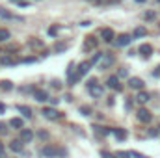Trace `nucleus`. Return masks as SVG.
<instances>
[{
	"label": "nucleus",
	"mask_w": 160,
	"mask_h": 158,
	"mask_svg": "<svg viewBox=\"0 0 160 158\" xmlns=\"http://www.w3.org/2000/svg\"><path fill=\"white\" fill-rule=\"evenodd\" d=\"M158 2H160V0H158Z\"/></svg>",
	"instance_id": "864d4df0"
},
{
	"label": "nucleus",
	"mask_w": 160,
	"mask_h": 158,
	"mask_svg": "<svg viewBox=\"0 0 160 158\" xmlns=\"http://www.w3.org/2000/svg\"><path fill=\"white\" fill-rule=\"evenodd\" d=\"M21 134H19V140L26 145V143H30L34 138H36V132L32 130V128H22V130H19Z\"/></svg>",
	"instance_id": "0eeeda50"
},
{
	"label": "nucleus",
	"mask_w": 160,
	"mask_h": 158,
	"mask_svg": "<svg viewBox=\"0 0 160 158\" xmlns=\"http://www.w3.org/2000/svg\"><path fill=\"white\" fill-rule=\"evenodd\" d=\"M6 112V104L4 102H0V114H4Z\"/></svg>",
	"instance_id": "a18cd8bd"
},
{
	"label": "nucleus",
	"mask_w": 160,
	"mask_h": 158,
	"mask_svg": "<svg viewBox=\"0 0 160 158\" xmlns=\"http://www.w3.org/2000/svg\"><path fill=\"white\" fill-rule=\"evenodd\" d=\"M132 108H134V102H132L130 99H127V101H125V110H127V112H130Z\"/></svg>",
	"instance_id": "c9c22d12"
},
{
	"label": "nucleus",
	"mask_w": 160,
	"mask_h": 158,
	"mask_svg": "<svg viewBox=\"0 0 160 158\" xmlns=\"http://www.w3.org/2000/svg\"><path fill=\"white\" fill-rule=\"evenodd\" d=\"M116 156L118 158H132V153H130V151H118Z\"/></svg>",
	"instance_id": "72a5a7b5"
},
{
	"label": "nucleus",
	"mask_w": 160,
	"mask_h": 158,
	"mask_svg": "<svg viewBox=\"0 0 160 158\" xmlns=\"http://www.w3.org/2000/svg\"><path fill=\"white\" fill-rule=\"evenodd\" d=\"M15 63H19L11 54H4V56H0V65H15Z\"/></svg>",
	"instance_id": "4be33fe9"
},
{
	"label": "nucleus",
	"mask_w": 160,
	"mask_h": 158,
	"mask_svg": "<svg viewBox=\"0 0 160 158\" xmlns=\"http://www.w3.org/2000/svg\"><path fill=\"white\" fill-rule=\"evenodd\" d=\"M145 34H147V30H145L143 26H138V28L134 30V34H132V39H134V37H143Z\"/></svg>",
	"instance_id": "c85d7f7f"
},
{
	"label": "nucleus",
	"mask_w": 160,
	"mask_h": 158,
	"mask_svg": "<svg viewBox=\"0 0 160 158\" xmlns=\"http://www.w3.org/2000/svg\"><path fill=\"white\" fill-rule=\"evenodd\" d=\"M36 136L39 138L41 141H47V140L50 138V132H48V130H43V128H39V130L36 132Z\"/></svg>",
	"instance_id": "bb28decb"
},
{
	"label": "nucleus",
	"mask_w": 160,
	"mask_h": 158,
	"mask_svg": "<svg viewBox=\"0 0 160 158\" xmlns=\"http://www.w3.org/2000/svg\"><path fill=\"white\" fill-rule=\"evenodd\" d=\"M86 89H88V93H89L93 99H101V97L104 95L102 84H99V80L95 78V77H91V78L86 80Z\"/></svg>",
	"instance_id": "f03ea898"
},
{
	"label": "nucleus",
	"mask_w": 160,
	"mask_h": 158,
	"mask_svg": "<svg viewBox=\"0 0 160 158\" xmlns=\"http://www.w3.org/2000/svg\"><path fill=\"white\" fill-rule=\"evenodd\" d=\"M9 134V123L0 121V136H8Z\"/></svg>",
	"instance_id": "cd10ccee"
},
{
	"label": "nucleus",
	"mask_w": 160,
	"mask_h": 158,
	"mask_svg": "<svg viewBox=\"0 0 160 158\" xmlns=\"http://www.w3.org/2000/svg\"><path fill=\"white\" fill-rule=\"evenodd\" d=\"M89 2H97V4H99V2H101V0H89Z\"/></svg>",
	"instance_id": "3c124183"
},
{
	"label": "nucleus",
	"mask_w": 160,
	"mask_h": 158,
	"mask_svg": "<svg viewBox=\"0 0 160 158\" xmlns=\"http://www.w3.org/2000/svg\"><path fill=\"white\" fill-rule=\"evenodd\" d=\"M127 75H128V73H127V69H125V67H121L119 71H118V78H125Z\"/></svg>",
	"instance_id": "4c0bfd02"
},
{
	"label": "nucleus",
	"mask_w": 160,
	"mask_h": 158,
	"mask_svg": "<svg viewBox=\"0 0 160 158\" xmlns=\"http://www.w3.org/2000/svg\"><path fill=\"white\" fill-rule=\"evenodd\" d=\"M101 37H102L104 43H112V41L116 39V34H114L112 28H102V30H101Z\"/></svg>",
	"instance_id": "4468645a"
},
{
	"label": "nucleus",
	"mask_w": 160,
	"mask_h": 158,
	"mask_svg": "<svg viewBox=\"0 0 160 158\" xmlns=\"http://www.w3.org/2000/svg\"><path fill=\"white\" fill-rule=\"evenodd\" d=\"M21 62H22V63H36V62H38V58H34V56H30V58H22Z\"/></svg>",
	"instance_id": "e433bc0d"
},
{
	"label": "nucleus",
	"mask_w": 160,
	"mask_h": 158,
	"mask_svg": "<svg viewBox=\"0 0 160 158\" xmlns=\"http://www.w3.org/2000/svg\"><path fill=\"white\" fill-rule=\"evenodd\" d=\"M36 89H38V86H22V87H21V93H32V95H34Z\"/></svg>",
	"instance_id": "2f4dec72"
},
{
	"label": "nucleus",
	"mask_w": 160,
	"mask_h": 158,
	"mask_svg": "<svg viewBox=\"0 0 160 158\" xmlns=\"http://www.w3.org/2000/svg\"><path fill=\"white\" fill-rule=\"evenodd\" d=\"M38 155H39L41 158L67 156V149H60V147H56V145H52V143H47V145H43V147H39Z\"/></svg>",
	"instance_id": "f257e3e1"
},
{
	"label": "nucleus",
	"mask_w": 160,
	"mask_h": 158,
	"mask_svg": "<svg viewBox=\"0 0 160 158\" xmlns=\"http://www.w3.org/2000/svg\"><path fill=\"white\" fill-rule=\"evenodd\" d=\"M143 86H145V82L142 78H138V77H132V78H128V87H132V89H138V91H142L143 89Z\"/></svg>",
	"instance_id": "2eb2a0df"
},
{
	"label": "nucleus",
	"mask_w": 160,
	"mask_h": 158,
	"mask_svg": "<svg viewBox=\"0 0 160 158\" xmlns=\"http://www.w3.org/2000/svg\"><path fill=\"white\" fill-rule=\"evenodd\" d=\"M101 156L102 158H118L116 155H112V153H108V151H101Z\"/></svg>",
	"instance_id": "58836bf2"
},
{
	"label": "nucleus",
	"mask_w": 160,
	"mask_h": 158,
	"mask_svg": "<svg viewBox=\"0 0 160 158\" xmlns=\"http://www.w3.org/2000/svg\"><path fill=\"white\" fill-rule=\"evenodd\" d=\"M0 158H4V156H2V155H0Z\"/></svg>",
	"instance_id": "603ef678"
},
{
	"label": "nucleus",
	"mask_w": 160,
	"mask_h": 158,
	"mask_svg": "<svg viewBox=\"0 0 160 158\" xmlns=\"http://www.w3.org/2000/svg\"><path fill=\"white\" fill-rule=\"evenodd\" d=\"M149 93H145V91H140L138 95H136V101L140 102V104H145V102H149Z\"/></svg>",
	"instance_id": "5701e85b"
},
{
	"label": "nucleus",
	"mask_w": 160,
	"mask_h": 158,
	"mask_svg": "<svg viewBox=\"0 0 160 158\" xmlns=\"http://www.w3.org/2000/svg\"><path fill=\"white\" fill-rule=\"evenodd\" d=\"M89 69H91V63L89 62H80V63H77V73H78L80 78H84L89 73Z\"/></svg>",
	"instance_id": "1a4fd4ad"
},
{
	"label": "nucleus",
	"mask_w": 160,
	"mask_h": 158,
	"mask_svg": "<svg viewBox=\"0 0 160 158\" xmlns=\"http://www.w3.org/2000/svg\"><path fill=\"white\" fill-rule=\"evenodd\" d=\"M65 50H67V43H62V41H60V43L54 45V52L62 54V52H65Z\"/></svg>",
	"instance_id": "c756f323"
},
{
	"label": "nucleus",
	"mask_w": 160,
	"mask_h": 158,
	"mask_svg": "<svg viewBox=\"0 0 160 158\" xmlns=\"http://www.w3.org/2000/svg\"><path fill=\"white\" fill-rule=\"evenodd\" d=\"M97 47H99V39H97L95 36H89V37H86V41H84L82 50H84V52H89V50H95Z\"/></svg>",
	"instance_id": "6e6552de"
},
{
	"label": "nucleus",
	"mask_w": 160,
	"mask_h": 158,
	"mask_svg": "<svg viewBox=\"0 0 160 158\" xmlns=\"http://www.w3.org/2000/svg\"><path fill=\"white\" fill-rule=\"evenodd\" d=\"M34 99H36L38 102H48V101H50V95H48V91L38 87V89L34 91Z\"/></svg>",
	"instance_id": "9d476101"
},
{
	"label": "nucleus",
	"mask_w": 160,
	"mask_h": 158,
	"mask_svg": "<svg viewBox=\"0 0 160 158\" xmlns=\"http://www.w3.org/2000/svg\"><path fill=\"white\" fill-rule=\"evenodd\" d=\"M155 17H157V15H155L153 11H149V13H145V19H149V21H151V19H155Z\"/></svg>",
	"instance_id": "a19ab883"
},
{
	"label": "nucleus",
	"mask_w": 160,
	"mask_h": 158,
	"mask_svg": "<svg viewBox=\"0 0 160 158\" xmlns=\"http://www.w3.org/2000/svg\"><path fill=\"white\" fill-rule=\"evenodd\" d=\"M0 19H4V21H13V19H17V21H24L22 17H15L11 11H8L6 7H0Z\"/></svg>",
	"instance_id": "a211bd4d"
},
{
	"label": "nucleus",
	"mask_w": 160,
	"mask_h": 158,
	"mask_svg": "<svg viewBox=\"0 0 160 158\" xmlns=\"http://www.w3.org/2000/svg\"><path fill=\"white\" fill-rule=\"evenodd\" d=\"M153 77H160V65L155 69V71H153Z\"/></svg>",
	"instance_id": "c03bdc74"
},
{
	"label": "nucleus",
	"mask_w": 160,
	"mask_h": 158,
	"mask_svg": "<svg viewBox=\"0 0 160 158\" xmlns=\"http://www.w3.org/2000/svg\"><path fill=\"white\" fill-rule=\"evenodd\" d=\"M17 112H21V116H22V117H26V119L34 117L32 108H30V106H26V104H17Z\"/></svg>",
	"instance_id": "f3484780"
},
{
	"label": "nucleus",
	"mask_w": 160,
	"mask_h": 158,
	"mask_svg": "<svg viewBox=\"0 0 160 158\" xmlns=\"http://www.w3.org/2000/svg\"><path fill=\"white\" fill-rule=\"evenodd\" d=\"M28 47H32V48H43V41L34 37L32 41H28Z\"/></svg>",
	"instance_id": "7c9ffc66"
},
{
	"label": "nucleus",
	"mask_w": 160,
	"mask_h": 158,
	"mask_svg": "<svg viewBox=\"0 0 160 158\" xmlns=\"http://www.w3.org/2000/svg\"><path fill=\"white\" fill-rule=\"evenodd\" d=\"M114 62H116L114 54H112V52H104V56H102V60H101V63H99V69H101V71H106V69H110V67L114 65Z\"/></svg>",
	"instance_id": "39448f33"
},
{
	"label": "nucleus",
	"mask_w": 160,
	"mask_h": 158,
	"mask_svg": "<svg viewBox=\"0 0 160 158\" xmlns=\"http://www.w3.org/2000/svg\"><path fill=\"white\" fill-rule=\"evenodd\" d=\"M4 153V145H2V141H0V155Z\"/></svg>",
	"instance_id": "de8ad7c7"
},
{
	"label": "nucleus",
	"mask_w": 160,
	"mask_h": 158,
	"mask_svg": "<svg viewBox=\"0 0 160 158\" xmlns=\"http://www.w3.org/2000/svg\"><path fill=\"white\" fill-rule=\"evenodd\" d=\"M78 112L84 116V117H89V116L93 114V108H91V106H88V104H82V106L78 108Z\"/></svg>",
	"instance_id": "393cba45"
},
{
	"label": "nucleus",
	"mask_w": 160,
	"mask_h": 158,
	"mask_svg": "<svg viewBox=\"0 0 160 158\" xmlns=\"http://www.w3.org/2000/svg\"><path fill=\"white\" fill-rule=\"evenodd\" d=\"M47 56H50V50H41V58H47Z\"/></svg>",
	"instance_id": "79ce46f5"
},
{
	"label": "nucleus",
	"mask_w": 160,
	"mask_h": 158,
	"mask_svg": "<svg viewBox=\"0 0 160 158\" xmlns=\"http://www.w3.org/2000/svg\"><path fill=\"white\" fill-rule=\"evenodd\" d=\"M9 2H15V4H19V2H22V0H9Z\"/></svg>",
	"instance_id": "8fccbe9b"
},
{
	"label": "nucleus",
	"mask_w": 160,
	"mask_h": 158,
	"mask_svg": "<svg viewBox=\"0 0 160 158\" xmlns=\"http://www.w3.org/2000/svg\"><path fill=\"white\" fill-rule=\"evenodd\" d=\"M19 6H21V7H26V6H28V2H26V0H22V2H19Z\"/></svg>",
	"instance_id": "49530a36"
},
{
	"label": "nucleus",
	"mask_w": 160,
	"mask_h": 158,
	"mask_svg": "<svg viewBox=\"0 0 160 158\" xmlns=\"http://www.w3.org/2000/svg\"><path fill=\"white\" fill-rule=\"evenodd\" d=\"M9 126L13 130H22L24 128V121H22V117H13L9 119Z\"/></svg>",
	"instance_id": "aec40b11"
},
{
	"label": "nucleus",
	"mask_w": 160,
	"mask_h": 158,
	"mask_svg": "<svg viewBox=\"0 0 160 158\" xmlns=\"http://www.w3.org/2000/svg\"><path fill=\"white\" fill-rule=\"evenodd\" d=\"M130 153H132V156H134V158H147L145 155H142V153H136V151H130Z\"/></svg>",
	"instance_id": "ea45409f"
},
{
	"label": "nucleus",
	"mask_w": 160,
	"mask_h": 158,
	"mask_svg": "<svg viewBox=\"0 0 160 158\" xmlns=\"http://www.w3.org/2000/svg\"><path fill=\"white\" fill-rule=\"evenodd\" d=\"M50 87H52V89H58V91H60V89H62V82H60V80H50Z\"/></svg>",
	"instance_id": "f704fd0d"
},
{
	"label": "nucleus",
	"mask_w": 160,
	"mask_h": 158,
	"mask_svg": "<svg viewBox=\"0 0 160 158\" xmlns=\"http://www.w3.org/2000/svg\"><path fill=\"white\" fill-rule=\"evenodd\" d=\"M112 134L116 136L118 141H125V140L128 138V132H127L125 128H112Z\"/></svg>",
	"instance_id": "6ab92c4d"
},
{
	"label": "nucleus",
	"mask_w": 160,
	"mask_h": 158,
	"mask_svg": "<svg viewBox=\"0 0 160 158\" xmlns=\"http://www.w3.org/2000/svg\"><path fill=\"white\" fill-rule=\"evenodd\" d=\"M8 39H11V32L8 28H0V43H6Z\"/></svg>",
	"instance_id": "a878e982"
},
{
	"label": "nucleus",
	"mask_w": 160,
	"mask_h": 158,
	"mask_svg": "<svg viewBox=\"0 0 160 158\" xmlns=\"http://www.w3.org/2000/svg\"><path fill=\"white\" fill-rule=\"evenodd\" d=\"M58 32H60V26H58V24H54V26H50V28H48V36H50V37H56V36H58Z\"/></svg>",
	"instance_id": "473e14b6"
},
{
	"label": "nucleus",
	"mask_w": 160,
	"mask_h": 158,
	"mask_svg": "<svg viewBox=\"0 0 160 158\" xmlns=\"http://www.w3.org/2000/svg\"><path fill=\"white\" fill-rule=\"evenodd\" d=\"M58 102H60V99H52V97H50V104H52V106H56Z\"/></svg>",
	"instance_id": "37998d69"
},
{
	"label": "nucleus",
	"mask_w": 160,
	"mask_h": 158,
	"mask_svg": "<svg viewBox=\"0 0 160 158\" xmlns=\"http://www.w3.org/2000/svg\"><path fill=\"white\" fill-rule=\"evenodd\" d=\"M91 128H93V132H95V134H97L99 138H101V136L104 138V136H110V134H112V128H110V126H101V125H93Z\"/></svg>",
	"instance_id": "ddd939ff"
},
{
	"label": "nucleus",
	"mask_w": 160,
	"mask_h": 158,
	"mask_svg": "<svg viewBox=\"0 0 160 158\" xmlns=\"http://www.w3.org/2000/svg\"><path fill=\"white\" fill-rule=\"evenodd\" d=\"M136 117H138V121H140V123H151L153 116H151V112H149V110L140 108V110H138V114H136Z\"/></svg>",
	"instance_id": "9b49d317"
},
{
	"label": "nucleus",
	"mask_w": 160,
	"mask_h": 158,
	"mask_svg": "<svg viewBox=\"0 0 160 158\" xmlns=\"http://www.w3.org/2000/svg\"><path fill=\"white\" fill-rule=\"evenodd\" d=\"M65 77H67V86H75V84L80 80L78 73H77V63H75V62H71V63L67 65Z\"/></svg>",
	"instance_id": "20e7f679"
},
{
	"label": "nucleus",
	"mask_w": 160,
	"mask_h": 158,
	"mask_svg": "<svg viewBox=\"0 0 160 158\" xmlns=\"http://www.w3.org/2000/svg\"><path fill=\"white\" fill-rule=\"evenodd\" d=\"M8 147H9V151H11V153H15V155H24V143H22L19 138L11 140Z\"/></svg>",
	"instance_id": "423d86ee"
},
{
	"label": "nucleus",
	"mask_w": 160,
	"mask_h": 158,
	"mask_svg": "<svg viewBox=\"0 0 160 158\" xmlns=\"http://www.w3.org/2000/svg\"><path fill=\"white\" fill-rule=\"evenodd\" d=\"M118 47H127V45H130L132 43V36H128V34H121L118 36V39L114 41Z\"/></svg>",
	"instance_id": "dca6fc26"
},
{
	"label": "nucleus",
	"mask_w": 160,
	"mask_h": 158,
	"mask_svg": "<svg viewBox=\"0 0 160 158\" xmlns=\"http://www.w3.org/2000/svg\"><path fill=\"white\" fill-rule=\"evenodd\" d=\"M0 89L2 91H13V82L11 80H0Z\"/></svg>",
	"instance_id": "b1692460"
},
{
	"label": "nucleus",
	"mask_w": 160,
	"mask_h": 158,
	"mask_svg": "<svg viewBox=\"0 0 160 158\" xmlns=\"http://www.w3.org/2000/svg\"><path fill=\"white\" fill-rule=\"evenodd\" d=\"M136 2H138V4H143V2H147V0H136Z\"/></svg>",
	"instance_id": "09e8293b"
},
{
	"label": "nucleus",
	"mask_w": 160,
	"mask_h": 158,
	"mask_svg": "<svg viewBox=\"0 0 160 158\" xmlns=\"http://www.w3.org/2000/svg\"><path fill=\"white\" fill-rule=\"evenodd\" d=\"M106 86H108L110 89H116V91H121V89H123V86L119 84L118 75H112V77H108V80H106Z\"/></svg>",
	"instance_id": "f8f14e48"
},
{
	"label": "nucleus",
	"mask_w": 160,
	"mask_h": 158,
	"mask_svg": "<svg viewBox=\"0 0 160 158\" xmlns=\"http://www.w3.org/2000/svg\"><path fill=\"white\" fill-rule=\"evenodd\" d=\"M138 52H140L143 58H149V56L153 54V47H151V45H147V43H143V45H140Z\"/></svg>",
	"instance_id": "412c9836"
},
{
	"label": "nucleus",
	"mask_w": 160,
	"mask_h": 158,
	"mask_svg": "<svg viewBox=\"0 0 160 158\" xmlns=\"http://www.w3.org/2000/svg\"><path fill=\"white\" fill-rule=\"evenodd\" d=\"M41 114H43V117L48 119V121H60V119L65 117V114L60 112V110L54 108V106H45V108L41 110Z\"/></svg>",
	"instance_id": "7ed1b4c3"
}]
</instances>
